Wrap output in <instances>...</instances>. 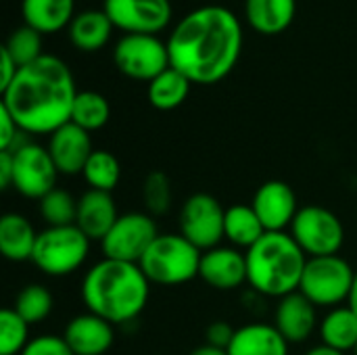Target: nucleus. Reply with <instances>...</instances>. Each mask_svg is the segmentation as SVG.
Masks as SVG:
<instances>
[{"instance_id":"nucleus-1","label":"nucleus","mask_w":357,"mask_h":355,"mask_svg":"<svg viewBox=\"0 0 357 355\" xmlns=\"http://www.w3.org/2000/svg\"><path fill=\"white\" fill-rule=\"evenodd\" d=\"M169 65L192 84L211 86L228 77L243 52V25L222 4H205L184 15L167 38Z\"/></svg>"},{"instance_id":"nucleus-2","label":"nucleus","mask_w":357,"mask_h":355,"mask_svg":"<svg viewBox=\"0 0 357 355\" xmlns=\"http://www.w3.org/2000/svg\"><path fill=\"white\" fill-rule=\"evenodd\" d=\"M77 92L69 65L56 54H42L17 71L15 80L2 90L0 105L25 134L50 136L71 121Z\"/></svg>"},{"instance_id":"nucleus-3","label":"nucleus","mask_w":357,"mask_h":355,"mask_svg":"<svg viewBox=\"0 0 357 355\" xmlns=\"http://www.w3.org/2000/svg\"><path fill=\"white\" fill-rule=\"evenodd\" d=\"M151 297V282L138 264L102 257L82 280V301L88 312L113 326L136 320Z\"/></svg>"},{"instance_id":"nucleus-4","label":"nucleus","mask_w":357,"mask_h":355,"mask_svg":"<svg viewBox=\"0 0 357 355\" xmlns=\"http://www.w3.org/2000/svg\"><path fill=\"white\" fill-rule=\"evenodd\" d=\"M247 257V285L264 295L282 299L297 293L307 266V255L295 243L291 232H266Z\"/></svg>"},{"instance_id":"nucleus-5","label":"nucleus","mask_w":357,"mask_h":355,"mask_svg":"<svg viewBox=\"0 0 357 355\" xmlns=\"http://www.w3.org/2000/svg\"><path fill=\"white\" fill-rule=\"evenodd\" d=\"M203 251H199L190 241L178 234H161L151 243L142 259L140 270L151 285L159 287H180L199 278Z\"/></svg>"},{"instance_id":"nucleus-6","label":"nucleus","mask_w":357,"mask_h":355,"mask_svg":"<svg viewBox=\"0 0 357 355\" xmlns=\"http://www.w3.org/2000/svg\"><path fill=\"white\" fill-rule=\"evenodd\" d=\"M90 239L75 226H46L38 232L31 264L46 276L61 278L77 272L90 255Z\"/></svg>"},{"instance_id":"nucleus-7","label":"nucleus","mask_w":357,"mask_h":355,"mask_svg":"<svg viewBox=\"0 0 357 355\" xmlns=\"http://www.w3.org/2000/svg\"><path fill=\"white\" fill-rule=\"evenodd\" d=\"M356 270L341 255L310 257L299 293H303L316 308H339L349 301Z\"/></svg>"},{"instance_id":"nucleus-8","label":"nucleus","mask_w":357,"mask_h":355,"mask_svg":"<svg viewBox=\"0 0 357 355\" xmlns=\"http://www.w3.org/2000/svg\"><path fill=\"white\" fill-rule=\"evenodd\" d=\"M289 230L307 257L339 255L345 243V228L341 218L320 205L301 207Z\"/></svg>"},{"instance_id":"nucleus-9","label":"nucleus","mask_w":357,"mask_h":355,"mask_svg":"<svg viewBox=\"0 0 357 355\" xmlns=\"http://www.w3.org/2000/svg\"><path fill=\"white\" fill-rule=\"evenodd\" d=\"M113 63L126 77L146 84L172 67L167 42L153 33H123L113 48Z\"/></svg>"},{"instance_id":"nucleus-10","label":"nucleus","mask_w":357,"mask_h":355,"mask_svg":"<svg viewBox=\"0 0 357 355\" xmlns=\"http://www.w3.org/2000/svg\"><path fill=\"white\" fill-rule=\"evenodd\" d=\"M224 220L226 209L213 195L195 192L180 209V234L205 253L224 241Z\"/></svg>"},{"instance_id":"nucleus-11","label":"nucleus","mask_w":357,"mask_h":355,"mask_svg":"<svg viewBox=\"0 0 357 355\" xmlns=\"http://www.w3.org/2000/svg\"><path fill=\"white\" fill-rule=\"evenodd\" d=\"M157 236L159 230L153 216L146 211H130L117 218L113 228L100 241V249L109 259L138 264Z\"/></svg>"},{"instance_id":"nucleus-12","label":"nucleus","mask_w":357,"mask_h":355,"mask_svg":"<svg viewBox=\"0 0 357 355\" xmlns=\"http://www.w3.org/2000/svg\"><path fill=\"white\" fill-rule=\"evenodd\" d=\"M13 155V188L25 197L40 201L56 188L59 169L46 146L27 140Z\"/></svg>"},{"instance_id":"nucleus-13","label":"nucleus","mask_w":357,"mask_h":355,"mask_svg":"<svg viewBox=\"0 0 357 355\" xmlns=\"http://www.w3.org/2000/svg\"><path fill=\"white\" fill-rule=\"evenodd\" d=\"M102 10L123 33L153 36L169 25L174 13L169 0H105Z\"/></svg>"},{"instance_id":"nucleus-14","label":"nucleus","mask_w":357,"mask_h":355,"mask_svg":"<svg viewBox=\"0 0 357 355\" xmlns=\"http://www.w3.org/2000/svg\"><path fill=\"white\" fill-rule=\"evenodd\" d=\"M251 207L261 220L266 232H287V228H291L295 216L301 209L297 205L295 190L282 180L264 182L255 190Z\"/></svg>"},{"instance_id":"nucleus-15","label":"nucleus","mask_w":357,"mask_h":355,"mask_svg":"<svg viewBox=\"0 0 357 355\" xmlns=\"http://www.w3.org/2000/svg\"><path fill=\"white\" fill-rule=\"evenodd\" d=\"M61 176H77L84 172L90 155L94 153L90 132L75 123H65L48 136L46 144Z\"/></svg>"},{"instance_id":"nucleus-16","label":"nucleus","mask_w":357,"mask_h":355,"mask_svg":"<svg viewBox=\"0 0 357 355\" xmlns=\"http://www.w3.org/2000/svg\"><path fill=\"white\" fill-rule=\"evenodd\" d=\"M199 278L215 291H234L247 282V257L236 247H215L203 253Z\"/></svg>"},{"instance_id":"nucleus-17","label":"nucleus","mask_w":357,"mask_h":355,"mask_svg":"<svg viewBox=\"0 0 357 355\" xmlns=\"http://www.w3.org/2000/svg\"><path fill=\"white\" fill-rule=\"evenodd\" d=\"M63 339L73 355H105L115 343V326L105 318L86 312L67 322Z\"/></svg>"},{"instance_id":"nucleus-18","label":"nucleus","mask_w":357,"mask_h":355,"mask_svg":"<svg viewBox=\"0 0 357 355\" xmlns=\"http://www.w3.org/2000/svg\"><path fill=\"white\" fill-rule=\"evenodd\" d=\"M316 305L303 293H291L278 299L274 310V326L289 343H305L318 328Z\"/></svg>"},{"instance_id":"nucleus-19","label":"nucleus","mask_w":357,"mask_h":355,"mask_svg":"<svg viewBox=\"0 0 357 355\" xmlns=\"http://www.w3.org/2000/svg\"><path fill=\"white\" fill-rule=\"evenodd\" d=\"M117 203L111 192L92 190L88 188L77 199V216L75 226L90 239V241H102L107 232L117 222Z\"/></svg>"},{"instance_id":"nucleus-20","label":"nucleus","mask_w":357,"mask_h":355,"mask_svg":"<svg viewBox=\"0 0 357 355\" xmlns=\"http://www.w3.org/2000/svg\"><path fill=\"white\" fill-rule=\"evenodd\" d=\"M289 341L274 324L251 322L236 328L228 355H289Z\"/></svg>"},{"instance_id":"nucleus-21","label":"nucleus","mask_w":357,"mask_h":355,"mask_svg":"<svg viewBox=\"0 0 357 355\" xmlns=\"http://www.w3.org/2000/svg\"><path fill=\"white\" fill-rule=\"evenodd\" d=\"M297 0H245V17L261 36L287 31L295 19Z\"/></svg>"},{"instance_id":"nucleus-22","label":"nucleus","mask_w":357,"mask_h":355,"mask_svg":"<svg viewBox=\"0 0 357 355\" xmlns=\"http://www.w3.org/2000/svg\"><path fill=\"white\" fill-rule=\"evenodd\" d=\"M36 241L38 232L25 216L10 211L0 218V253L8 262H31Z\"/></svg>"},{"instance_id":"nucleus-23","label":"nucleus","mask_w":357,"mask_h":355,"mask_svg":"<svg viewBox=\"0 0 357 355\" xmlns=\"http://www.w3.org/2000/svg\"><path fill=\"white\" fill-rule=\"evenodd\" d=\"M21 15L25 25L36 31L56 33L75 17V0H21Z\"/></svg>"},{"instance_id":"nucleus-24","label":"nucleus","mask_w":357,"mask_h":355,"mask_svg":"<svg viewBox=\"0 0 357 355\" xmlns=\"http://www.w3.org/2000/svg\"><path fill=\"white\" fill-rule=\"evenodd\" d=\"M67 29H69V40L77 50L96 52L107 46L115 25L105 10L88 8L77 13Z\"/></svg>"},{"instance_id":"nucleus-25","label":"nucleus","mask_w":357,"mask_h":355,"mask_svg":"<svg viewBox=\"0 0 357 355\" xmlns=\"http://www.w3.org/2000/svg\"><path fill=\"white\" fill-rule=\"evenodd\" d=\"M322 345L337 352H354L357 345V314L349 305L333 308L318 326Z\"/></svg>"},{"instance_id":"nucleus-26","label":"nucleus","mask_w":357,"mask_h":355,"mask_svg":"<svg viewBox=\"0 0 357 355\" xmlns=\"http://www.w3.org/2000/svg\"><path fill=\"white\" fill-rule=\"evenodd\" d=\"M266 228L251 205H232L226 209L224 220V239L236 249H251L261 236Z\"/></svg>"},{"instance_id":"nucleus-27","label":"nucleus","mask_w":357,"mask_h":355,"mask_svg":"<svg viewBox=\"0 0 357 355\" xmlns=\"http://www.w3.org/2000/svg\"><path fill=\"white\" fill-rule=\"evenodd\" d=\"M190 86H192V82L184 73H180L174 67H167L153 82H149L146 96L155 109L172 111V109H178L188 98Z\"/></svg>"},{"instance_id":"nucleus-28","label":"nucleus","mask_w":357,"mask_h":355,"mask_svg":"<svg viewBox=\"0 0 357 355\" xmlns=\"http://www.w3.org/2000/svg\"><path fill=\"white\" fill-rule=\"evenodd\" d=\"M111 117L109 100L96 90H82L77 92L71 109V123L79 126L86 132H96L107 126Z\"/></svg>"},{"instance_id":"nucleus-29","label":"nucleus","mask_w":357,"mask_h":355,"mask_svg":"<svg viewBox=\"0 0 357 355\" xmlns=\"http://www.w3.org/2000/svg\"><path fill=\"white\" fill-rule=\"evenodd\" d=\"M82 176L92 190L113 192L121 180V163L117 161V157L113 153H109L105 149H94Z\"/></svg>"},{"instance_id":"nucleus-30","label":"nucleus","mask_w":357,"mask_h":355,"mask_svg":"<svg viewBox=\"0 0 357 355\" xmlns=\"http://www.w3.org/2000/svg\"><path fill=\"white\" fill-rule=\"evenodd\" d=\"M52 308H54V299H52V293L44 287V285H25L17 297H15V303H13V310L31 326V324H40L44 322L50 314H52Z\"/></svg>"},{"instance_id":"nucleus-31","label":"nucleus","mask_w":357,"mask_h":355,"mask_svg":"<svg viewBox=\"0 0 357 355\" xmlns=\"http://www.w3.org/2000/svg\"><path fill=\"white\" fill-rule=\"evenodd\" d=\"M77 216V199L63 188L50 190L40 199V218L46 226H71Z\"/></svg>"},{"instance_id":"nucleus-32","label":"nucleus","mask_w":357,"mask_h":355,"mask_svg":"<svg viewBox=\"0 0 357 355\" xmlns=\"http://www.w3.org/2000/svg\"><path fill=\"white\" fill-rule=\"evenodd\" d=\"M29 324L13 310L0 312V355H21L29 343Z\"/></svg>"},{"instance_id":"nucleus-33","label":"nucleus","mask_w":357,"mask_h":355,"mask_svg":"<svg viewBox=\"0 0 357 355\" xmlns=\"http://www.w3.org/2000/svg\"><path fill=\"white\" fill-rule=\"evenodd\" d=\"M2 46L8 50L13 61L19 65V69L25 65H31L33 61H38L44 54L42 52V33L29 25L17 27Z\"/></svg>"},{"instance_id":"nucleus-34","label":"nucleus","mask_w":357,"mask_h":355,"mask_svg":"<svg viewBox=\"0 0 357 355\" xmlns=\"http://www.w3.org/2000/svg\"><path fill=\"white\" fill-rule=\"evenodd\" d=\"M142 203L144 211L153 218L165 216L172 207V182L167 174L155 169L146 174L142 182Z\"/></svg>"},{"instance_id":"nucleus-35","label":"nucleus","mask_w":357,"mask_h":355,"mask_svg":"<svg viewBox=\"0 0 357 355\" xmlns=\"http://www.w3.org/2000/svg\"><path fill=\"white\" fill-rule=\"evenodd\" d=\"M21 355H73V352L63 339V335H40L27 343Z\"/></svg>"},{"instance_id":"nucleus-36","label":"nucleus","mask_w":357,"mask_h":355,"mask_svg":"<svg viewBox=\"0 0 357 355\" xmlns=\"http://www.w3.org/2000/svg\"><path fill=\"white\" fill-rule=\"evenodd\" d=\"M234 333H236V328H232L228 322H224V320H215V322H211V324L207 326L205 339H207V343H209V345H213V347L228 349V347H230V343H232V339H234Z\"/></svg>"},{"instance_id":"nucleus-37","label":"nucleus","mask_w":357,"mask_h":355,"mask_svg":"<svg viewBox=\"0 0 357 355\" xmlns=\"http://www.w3.org/2000/svg\"><path fill=\"white\" fill-rule=\"evenodd\" d=\"M0 92L15 80V75H17V71H19V65L13 61V56L8 54V50L2 46L0 48Z\"/></svg>"},{"instance_id":"nucleus-38","label":"nucleus","mask_w":357,"mask_h":355,"mask_svg":"<svg viewBox=\"0 0 357 355\" xmlns=\"http://www.w3.org/2000/svg\"><path fill=\"white\" fill-rule=\"evenodd\" d=\"M0 186L13 188V155L8 151H0Z\"/></svg>"},{"instance_id":"nucleus-39","label":"nucleus","mask_w":357,"mask_h":355,"mask_svg":"<svg viewBox=\"0 0 357 355\" xmlns=\"http://www.w3.org/2000/svg\"><path fill=\"white\" fill-rule=\"evenodd\" d=\"M188 355H228V352H226V349H220V347H213V345H209V343H205V345L195 347Z\"/></svg>"},{"instance_id":"nucleus-40","label":"nucleus","mask_w":357,"mask_h":355,"mask_svg":"<svg viewBox=\"0 0 357 355\" xmlns=\"http://www.w3.org/2000/svg\"><path fill=\"white\" fill-rule=\"evenodd\" d=\"M305 355H347L343 354V352H337V349H333V347H326V345H318V347H312L310 352Z\"/></svg>"},{"instance_id":"nucleus-41","label":"nucleus","mask_w":357,"mask_h":355,"mask_svg":"<svg viewBox=\"0 0 357 355\" xmlns=\"http://www.w3.org/2000/svg\"><path fill=\"white\" fill-rule=\"evenodd\" d=\"M347 305H349V308H351V310L357 314V270H356V278H354V287H351V295H349Z\"/></svg>"},{"instance_id":"nucleus-42","label":"nucleus","mask_w":357,"mask_h":355,"mask_svg":"<svg viewBox=\"0 0 357 355\" xmlns=\"http://www.w3.org/2000/svg\"><path fill=\"white\" fill-rule=\"evenodd\" d=\"M354 355H357V345H356V349H354Z\"/></svg>"}]
</instances>
